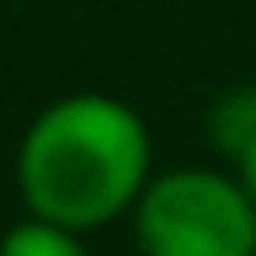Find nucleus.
Instances as JSON below:
<instances>
[{"instance_id": "5", "label": "nucleus", "mask_w": 256, "mask_h": 256, "mask_svg": "<svg viewBox=\"0 0 256 256\" xmlns=\"http://www.w3.org/2000/svg\"><path fill=\"white\" fill-rule=\"evenodd\" d=\"M231 171H236V181H241V191L251 196V206H256V136L241 146V156L231 161Z\"/></svg>"}, {"instance_id": "1", "label": "nucleus", "mask_w": 256, "mask_h": 256, "mask_svg": "<svg viewBox=\"0 0 256 256\" xmlns=\"http://www.w3.org/2000/svg\"><path fill=\"white\" fill-rule=\"evenodd\" d=\"M151 176L146 116L106 90L50 100L16 146V191L26 211L80 236L131 216Z\"/></svg>"}, {"instance_id": "2", "label": "nucleus", "mask_w": 256, "mask_h": 256, "mask_svg": "<svg viewBox=\"0 0 256 256\" xmlns=\"http://www.w3.org/2000/svg\"><path fill=\"white\" fill-rule=\"evenodd\" d=\"M131 231L141 256H256V206L236 171L176 166L146 181Z\"/></svg>"}, {"instance_id": "3", "label": "nucleus", "mask_w": 256, "mask_h": 256, "mask_svg": "<svg viewBox=\"0 0 256 256\" xmlns=\"http://www.w3.org/2000/svg\"><path fill=\"white\" fill-rule=\"evenodd\" d=\"M0 256H90V251H86L80 231L26 211V221L6 226V236H0Z\"/></svg>"}, {"instance_id": "4", "label": "nucleus", "mask_w": 256, "mask_h": 256, "mask_svg": "<svg viewBox=\"0 0 256 256\" xmlns=\"http://www.w3.org/2000/svg\"><path fill=\"white\" fill-rule=\"evenodd\" d=\"M251 136H256V86L226 90V96L211 106V116H206V141H211L226 161H236Z\"/></svg>"}]
</instances>
